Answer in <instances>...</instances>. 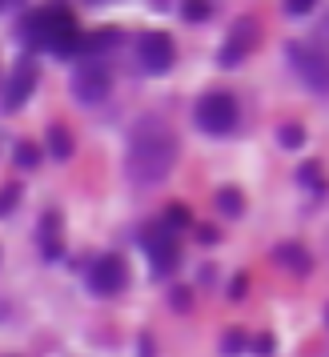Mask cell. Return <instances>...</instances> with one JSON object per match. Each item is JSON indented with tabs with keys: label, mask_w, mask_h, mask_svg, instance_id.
Here are the masks:
<instances>
[{
	"label": "cell",
	"mask_w": 329,
	"mask_h": 357,
	"mask_svg": "<svg viewBox=\"0 0 329 357\" xmlns=\"http://www.w3.org/2000/svg\"><path fill=\"white\" fill-rule=\"evenodd\" d=\"M173 161H177V137L157 116H145L129 132V157H125L129 181H137V185H157L173 169Z\"/></svg>",
	"instance_id": "cell-1"
},
{
	"label": "cell",
	"mask_w": 329,
	"mask_h": 357,
	"mask_svg": "<svg viewBox=\"0 0 329 357\" xmlns=\"http://www.w3.org/2000/svg\"><path fill=\"white\" fill-rule=\"evenodd\" d=\"M24 45L68 61V56H81V29H77V20H72L65 4H45L24 24Z\"/></svg>",
	"instance_id": "cell-2"
},
{
	"label": "cell",
	"mask_w": 329,
	"mask_h": 357,
	"mask_svg": "<svg viewBox=\"0 0 329 357\" xmlns=\"http://www.w3.org/2000/svg\"><path fill=\"white\" fill-rule=\"evenodd\" d=\"M193 121H197L201 132L209 137H225V132L237 129V100L229 93H205L193 109Z\"/></svg>",
	"instance_id": "cell-3"
},
{
	"label": "cell",
	"mask_w": 329,
	"mask_h": 357,
	"mask_svg": "<svg viewBox=\"0 0 329 357\" xmlns=\"http://www.w3.org/2000/svg\"><path fill=\"white\" fill-rule=\"evenodd\" d=\"M125 281H129V265H125V257H116V253H105V257H97L89 265V289L97 293V297L121 293Z\"/></svg>",
	"instance_id": "cell-4"
},
{
	"label": "cell",
	"mask_w": 329,
	"mask_h": 357,
	"mask_svg": "<svg viewBox=\"0 0 329 357\" xmlns=\"http://www.w3.org/2000/svg\"><path fill=\"white\" fill-rule=\"evenodd\" d=\"M145 253L153 261V273H173L177 269V261H181V249H177V237L169 233L164 225L157 229H145Z\"/></svg>",
	"instance_id": "cell-5"
},
{
	"label": "cell",
	"mask_w": 329,
	"mask_h": 357,
	"mask_svg": "<svg viewBox=\"0 0 329 357\" xmlns=\"http://www.w3.org/2000/svg\"><path fill=\"white\" fill-rule=\"evenodd\" d=\"M173 36L164 33H141L137 36V61L145 73H164V68H173Z\"/></svg>",
	"instance_id": "cell-6"
},
{
	"label": "cell",
	"mask_w": 329,
	"mask_h": 357,
	"mask_svg": "<svg viewBox=\"0 0 329 357\" xmlns=\"http://www.w3.org/2000/svg\"><path fill=\"white\" fill-rule=\"evenodd\" d=\"M72 97L84 100V105L105 100V97H109V68L100 65V61L81 65V68H77V77H72Z\"/></svg>",
	"instance_id": "cell-7"
},
{
	"label": "cell",
	"mask_w": 329,
	"mask_h": 357,
	"mask_svg": "<svg viewBox=\"0 0 329 357\" xmlns=\"http://www.w3.org/2000/svg\"><path fill=\"white\" fill-rule=\"evenodd\" d=\"M285 56H289V65L301 73V81L309 84V93H326V61H321V52L305 49V45H289Z\"/></svg>",
	"instance_id": "cell-8"
},
{
	"label": "cell",
	"mask_w": 329,
	"mask_h": 357,
	"mask_svg": "<svg viewBox=\"0 0 329 357\" xmlns=\"http://www.w3.org/2000/svg\"><path fill=\"white\" fill-rule=\"evenodd\" d=\"M253 40H257V24H253V17H241V20H237V29L229 33V40H225L221 56H217V65H221V68L241 65V56L253 49Z\"/></svg>",
	"instance_id": "cell-9"
},
{
	"label": "cell",
	"mask_w": 329,
	"mask_h": 357,
	"mask_svg": "<svg viewBox=\"0 0 329 357\" xmlns=\"http://www.w3.org/2000/svg\"><path fill=\"white\" fill-rule=\"evenodd\" d=\"M33 89H36V68L24 61V65H17V73L8 77V84H4V109H20Z\"/></svg>",
	"instance_id": "cell-10"
},
{
	"label": "cell",
	"mask_w": 329,
	"mask_h": 357,
	"mask_svg": "<svg viewBox=\"0 0 329 357\" xmlns=\"http://www.w3.org/2000/svg\"><path fill=\"white\" fill-rule=\"evenodd\" d=\"M49 149H52V157H61V161H65L68 153H72V137H68L61 125H52V129H49Z\"/></svg>",
	"instance_id": "cell-11"
},
{
	"label": "cell",
	"mask_w": 329,
	"mask_h": 357,
	"mask_svg": "<svg viewBox=\"0 0 329 357\" xmlns=\"http://www.w3.org/2000/svg\"><path fill=\"white\" fill-rule=\"evenodd\" d=\"M209 13H213V4H209V0H185V4H181V17L189 20V24L209 20Z\"/></svg>",
	"instance_id": "cell-12"
},
{
	"label": "cell",
	"mask_w": 329,
	"mask_h": 357,
	"mask_svg": "<svg viewBox=\"0 0 329 357\" xmlns=\"http://www.w3.org/2000/svg\"><path fill=\"white\" fill-rule=\"evenodd\" d=\"M277 141H281L285 149H297L301 141H305V132L297 129V125H281V129H277Z\"/></svg>",
	"instance_id": "cell-13"
},
{
	"label": "cell",
	"mask_w": 329,
	"mask_h": 357,
	"mask_svg": "<svg viewBox=\"0 0 329 357\" xmlns=\"http://www.w3.org/2000/svg\"><path fill=\"white\" fill-rule=\"evenodd\" d=\"M36 161H40V149H36V145H29V141H24V145L17 149V165H20V169H33Z\"/></svg>",
	"instance_id": "cell-14"
},
{
	"label": "cell",
	"mask_w": 329,
	"mask_h": 357,
	"mask_svg": "<svg viewBox=\"0 0 329 357\" xmlns=\"http://www.w3.org/2000/svg\"><path fill=\"white\" fill-rule=\"evenodd\" d=\"M217 205H221V213L237 217V213H241V193H221L217 197Z\"/></svg>",
	"instance_id": "cell-15"
},
{
	"label": "cell",
	"mask_w": 329,
	"mask_h": 357,
	"mask_svg": "<svg viewBox=\"0 0 329 357\" xmlns=\"http://www.w3.org/2000/svg\"><path fill=\"white\" fill-rule=\"evenodd\" d=\"M281 261H289V265H293L297 261V269H301V273H305V269H309V257H305V253H301V249H281Z\"/></svg>",
	"instance_id": "cell-16"
},
{
	"label": "cell",
	"mask_w": 329,
	"mask_h": 357,
	"mask_svg": "<svg viewBox=\"0 0 329 357\" xmlns=\"http://www.w3.org/2000/svg\"><path fill=\"white\" fill-rule=\"evenodd\" d=\"M313 4L317 0H285V13L289 17H305V13H313Z\"/></svg>",
	"instance_id": "cell-17"
},
{
	"label": "cell",
	"mask_w": 329,
	"mask_h": 357,
	"mask_svg": "<svg viewBox=\"0 0 329 357\" xmlns=\"http://www.w3.org/2000/svg\"><path fill=\"white\" fill-rule=\"evenodd\" d=\"M169 221H173V225H185V221H189V217H185V205H173V209H169Z\"/></svg>",
	"instance_id": "cell-18"
},
{
	"label": "cell",
	"mask_w": 329,
	"mask_h": 357,
	"mask_svg": "<svg viewBox=\"0 0 329 357\" xmlns=\"http://www.w3.org/2000/svg\"><path fill=\"white\" fill-rule=\"evenodd\" d=\"M13 201H17V189H8V193L0 197V217H4V213L13 209Z\"/></svg>",
	"instance_id": "cell-19"
},
{
	"label": "cell",
	"mask_w": 329,
	"mask_h": 357,
	"mask_svg": "<svg viewBox=\"0 0 329 357\" xmlns=\"http://www.w3.org/2000/svg\"><path fill=\"white\" fill-rule=\"evenodd\" d=\"M301 181H305V185H317V169H313V165H305V169H301Z\"/></svg>",
	"instance_id": "cell-20"
},
{
	"label": "cell",
	"mask_w": 329,
	"mask_h": 357,
	"mask_svg": "<svg viewBox=\"0 0 329 357\" xmlns=\"http://www.w3.org/2000/svg\"><path fill=\"white\" fill-rule=\"evenodd\" d=\"M24 0H0V13H17Z\"/></svg>",
	"instance_id": "cell-21"
},
{
	"label": "cell",
	"mask_w": 329,
	"mask_h": 357,
	"mask_svg": "<svg viewBox=\"0 0 329 357\" xmlns=\"http://www.w3.org/2000/svg\"><path fill=\"white\" fill-rule=\"evenodd\" d=\"M225 349H229V354H237V349H241V337H237V333H233V337H225Z\"/></svg>",
	"instance_id": "cell-22"
}]
</instances>
